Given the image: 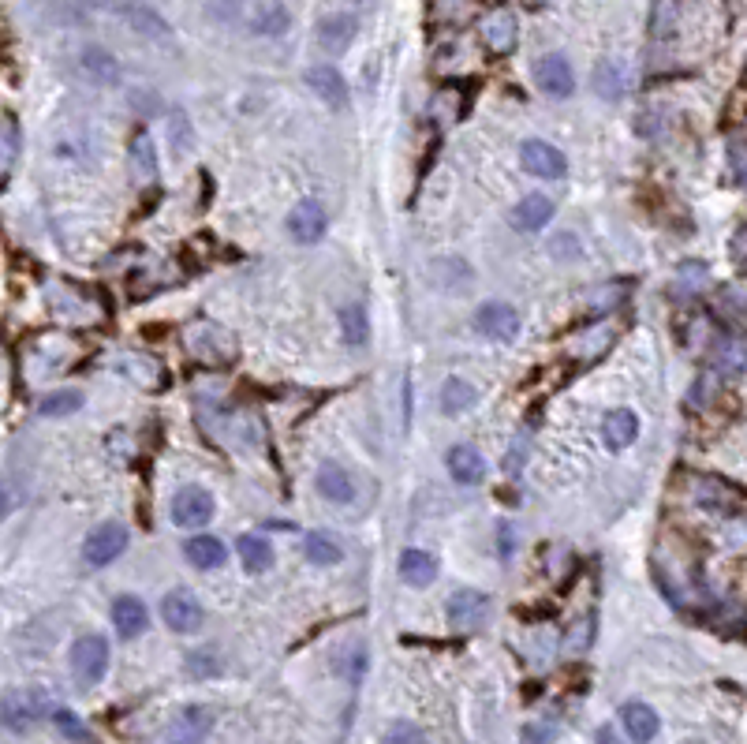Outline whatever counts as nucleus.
Segmentation results:
<instances>
[{"instance_id":"nucleus-1","label":"nucleus","mask_w":747,"mask_h":744,"mask_svg":"<svg viewBox=\"0 0 747 744\" xmlns=\"http://www.w3.org/2000/svg\"><path fill=\"white\" fill-rule=\"evenodd\" d=\"M71 673L83 688L98 685L101 677L109 673V640L90 632V636H79L75 647H71Z\"/></svg>"},{"instance_id":"nucleus-2","label":"nucleus","mask_w":747,"mask_h":744,"mask_svg":"<svg viewBox=\"0 0 747 744\" xmlns=\"http://www.w3.org/2000/svg\"><path fill=\"white\" fill-rule=\"evenodd\" d=\"M124 550H127V528L109 520V524H98V528L86 535L83 561L90 565V569H105V565H113Z\"/></svg>"},{"instance_id":"nucleus-3","label":"nucleus","mask_w":747,"mask_h":744,"mask_svg":"<svg viewBox=\"0 0 747 744\" xmlns=\"http://www.w3.org/2000/svg\"><path fill=\"white\" fill-rule=\"evenodd\" d=\"M475 333H482L486 341H512L520 333V311L501 300L482 303L475 311Z\"/></svg>"},{"instance_id":"nucleus-4","label":"nucleus","mask_w":747,"mask_h":744,"mask_svg":"<svg viewBox=\"0 0 747 744\" xmlns=\"http://www.w3.org/2000/svg\"><path fill=\"white\" fill-rule=\"evenodd\" d=\"M172 524L176 528H206L213 516V498L210 490L202 487H180L172 494Z\"/></svg>"},{"instance_id":"nucleus-5","label":"nucleus","mask_w":747,"mask_h":744,"mask_svg":"<svg viewBox=\"0 0 747 744\" xmlns=\"http://www.w3.org/2000/svg\"><path fill=\"white\" fill-rule=\"evenodd\" d=\"M161 617H165V625H169L172 632H198L202 629V606H198V599L187 591V587H176V591H169L165 599H161Z\"/></svg>"},{"instance_id":"nucleus-6","label":"nucleus","mask_w":747,"mask_h":744,"mask_svg":"<svg viewBox=\"0 0 747 744\" xmlns=\"http://www.w3.org/2000/svg\"><path fill=\"white\" fill-rule=\"evenodd\" d=\"M535 83L542 94H550V98H572V90H576V72H572V64L561 57V53H546V57L535 60Z\"/></svg>"},{"instance_id":"nucleus-7","label":"nucleus","mask_w":747,"mask_h":744,"mask_svg":"<svg viewBox=\"0 0 747 744\" xmlns=\"http://www.w3.org/2000/svg\"><path fill=\"white\" fill-rule=\"evenodd\" d=\"M520 165L531 172V176H542V180H561L564 172H568V161H564L561 150L550 143H542V139H527V143L520 146Z\"/></svg>"},{"instance_id":"nucleus-8","label":"nucleus","mask_w":747,"mask_h":744,"mask_svg":"<svg viewBox=\"0 0 747 744\" xmlns=\"http://www.w3.org/2000/svg\"><path fill=\"white\" fill-rule=\"evenodd\" d=\"M288 232L296 244H318L325 236V206L318 199H299L288 214Z\"/></svg>"},{"instance_id":"nucleus-9","label":"nucleus","mask_w":747,"mask_h":744,"mask_svg":"<svg viewBox=\"0 0 747 744\" xmlns=\"http://www.w3.org/2000/svg\"><path fill=\"white\" fill-rule=\"evenodd\" d=\"M479 34L494 53H512V49H516V38H520V23H516L512 8H494V12L482 15Z\"/></svg>"},{"instance_id":"nucleus-10","label":"nucleus","mask_w":747,"mask_h":744,"mask_svg":"<svg viewBox=\"0 0 747 744\" xmlns=\"http://www.w3.org/2000/svg\"><path fill=\"white\" fill-rule=\"evenodd\" d=\"M449 617H452V625H460V629H475V625H482V621L490 617V595H482L475 587L452 591Z\"/></svg>"},{"instance_id":"nucleus-11","label":"nucleus","mask_w":747,"mask_h":744,"mask_svg":"<svg viewBox=\"0 0 747 744\" xmlns=\"http://www.w3.org/2000/svg\"><path fill=\"white\" fill-rule=\"evenodd\" d=\"M45 696L42 692H23V696H8V703H4V726L15 733L30 730V726H38L45 718Z\"/></svg>"},{"instance_id":"nucleus-12","label":"nucleus","mask_w":747,"mask_h":744,"mask_svg":"<svg viewBox=\"0 0 747 744\" xmlns=\"http://www.w3.org/2000/svg\"><path fill=\"white\" fill-rule=\"evenodd\" d=\"M553 214H557V202H553L550 195H527V199L516 202V210H512V225H516L520 232H538V229L550 225Z\"/></svg>"},{"instance_id":"nucleus-13","label":"nucleus","mask_w":747,"mask_h":744,"mask_svg":"<svg viewBox=\"0 0 747 744\" xmlns=\"http://www.w3.org/2000/svg\"><path fill=\"white\" fill-rule=\"evenodd\" d=\"M113 625L124 640H135L146 632L150 625V614H146V602L135 599V595H116L113 599Z\"/></svg>"},{"instance_id":"nucleus-14","label":"nucleus","mask_w":747,"mask_h":744,"mask_svg":"<svg viewBox=\"0 0 747 744\" xmlns=\"http://www.w3.org/2000/svg\"><path fill=\"white\" fill-rule=\"evenodd\" d=\"M621 726L635 744H650L654 737H658V730H662V722H658V715H654V707H647V703H639V700L624 703L621 707Z\"/></svg>"},{"instance_id":"nucleus-15","label":"nucleus","mask_w":747,"mask_h":744,"mask_svg":"<svg viewBox=\"0 0 747 744\" xmlns=\"http://www.w3.org/2000/svg\"><path fill=\"white\" fill-rule=\"evenodd\" d=\"M307 83H311V90L329 105V109H344V105H348V83H344V75H340L337 68L318 64V68L307 72Z\"/></svg>"},{"instance_id":"nucleus-16","label":"nucleus","mask_w":747,"mask_h":744,"mask_svg":"<svg viewBox=\"0 0 747 744\" xmlns=\"http://www.w3.org/2000/svg\"><path fill=\"white\" fill-rule=\"evenodd\" d=\"M449 475L460 487H475L486 475V460L475 445H452L449 449Z\"/></svg>"},{"instance_id":"nucleus-17","label":"nucleus","mask_w":747,"mask_h":744,"mask_svg":"<svg viewBox=\"0 0 747 744\" xmlns=\"http://www.w3.org/2000/svg\"><path fill=\"white\" fill-rule=\"evenodd\" d=\"M710 363H714V371L725 374V378H736V374L747 371V341L744 337H718L714 341V352H710Z\"/></svg>"},{"instance_id":"nucleus-18","label":"nucleus","mask_w":747,"mask_h":744,"mask_svg":"<svg viewBox=\"0 0 747 744\" xmlns=\"http://www.w3.org/2000/svg\"><path fill=\"white\" fill-rule=\"evenodd\" d=\"M602 438H606V445L613 449V453L628 449V445L639 438V415H635L632 408H617V412H609L606 419H602Z\"/></svg>"},{"instance_id":"nucleus-19","label":"nucleus","mask_w":747,"mask_h":744,"mask_svg":"<svg viewBox=\"0 0 747 744\" xmlns=\"http://www.w3.org/2000/svg\"><path fill=\"white\" fill-rule=\"evenodd\" d=\"M314 487H318V494H322L325 501H333V505H348V501L355 498V479L348 475V468H340V464H325L322 472H318V479H314Z\"/></svg>"},{"instance_id":"nucleus-20","label":"nucleus","mask_w":747,"mask_h":744,"mask_svg":"<svg viewBox=\"0 0 747 744\" xmlns=\"http://www.w3.org/2000/svg\"><path fill=\"white\" fill-rule=\"evenodd\" d=\"M184 558L191 561L195 569L210 573V569H221V565H225L228 550H225V543H221L217 535H195V539H187Z\"/></svg>"},{"instance_id":"nucleus-21","label":"nucleus","mask_w":747,"mask_h":744,"mask_svg":"<svg viewBox=\"0 0 747 744\" xmlns=\"http://www.w3.org/2000/svg\"><path fill=\"white\" fill-rule=\"evenodd\" d=\"M79 64H83L86 79H94V83H101V86L120 83V60H116L109 49H101V45H86Z\"/></svg>"},{"instance_id":"nucleus-22","label":"nucleus","mask_w":747,"mask_h":744,"mask_svg":"<svg viewBox=\"0 0 747 744\" xmlns=\"http://www.w3.org/2000/svg\"><path fill=\"white\" fill-rule=\"evenodd\" d=\"M400 580L411 587H430L437 580V558L426 550H404L400 554Z\"/></svg>"},{"instance_id":"nucleus-23","label":"nucleus","mask_w":747,"mask_h":744,"mask_svg":"<svg viewBox=\"0 0 747 744\" xmlns=\"http://www.w3.org/2000/svg\"><path fill=\"white\" fill-rule=\"evenodd\" d=\"M355 38V19L352 15H325L322 23H318V45L322 49H329V53H344L348 45H352Z\"/></svg>"},{"instance_id":"nucleus-24","label":"nucleus","mask_w":747,"mask_h":744,"mask_svg":"<svg viewBox=\"0 0 747 744\" xmlns=\"http://www.w3.org/2000/svg\"><path fill=\"white\" fill-rule=\"evenodd\" d=\"M624 90H628L624 64H617V60H598V68H594V94L606 101H621Z\"/></svg>"},{"instance_id":"nucleus-25","label":"nucleus","mask_w":747,"mask_h":744,"mask_svg":"<svg viewBox=\"0 0 747 744\" xmlns=\"http://www.w3.org/2000/svg\"><path fill=\"white\" fill-rule=\"evenodd\" d=\"M677 30H680L677 0H654V4H650V38H654V42H673Z\"/></svg>"},{"instance_id":"nucleus-26","label":"nucleus","mask_w":747,"mask_h":744,"mask_svg":"<svg viewBox=\"0 0 747 744\" xmlns=\"http://www.w3.org/2000/svg\"><path fill=\"white\" fill-rule=\"evenodd\" d=\"M236 554H240L247 573H266L273 565V546L266 543V535H240L236 539Z\"/></svg>"},{"instance_id":"nucleus-27","label":"nucleus","mask_w":747,"mask_h":744,"mask_svg":"<svg viewBox=\"0 0 747 744\" xmlns=\"http://www.w3.org/2000/svg\"><path fill=\"white\" fill-rule=\"evenodd\" d=\"M120 15L127 19V27L146 34V38H169V23L146 4H120Z\"/></svg>"},{"instance_id":"nucleus-28","label":"nucleus","mask_w":747,"mask_h":744,"mask_svg":"<svg viewBox=\"0 0 747 744\" xmlns=\"http://www.w3.org/2000/svg\"><path fill=\"white\" fill-rule=\"evenodd\" d=\"M475 386L467 382V378H449L445 386H441V408L449 415H460V412H467L471 404H475Z\"/></svg>"},{"instance_id":"nucleus-29","label":"nucleus","mask_w":747,"mask_h":744,"mask_svg":"<svg viewBox=\"0 0 747 744\" xmlns=\"http://www.w3.org/2000/svg\"><path fill=\"white\" fill-rule=\"evenodd\" d=\"M303 550H307V558H311L314 565H340V561H344L340 543L333 539V535H325V531H311L307 543H303Z\"/></svg>"},{"instance_id":"nucleus-30","label":"nucleus","mask_w":747,"mask_h":744,"mask_svg":"<svg viewBox=\"0 0 747 744\" xmlns=\"http://www.w3.org/2000/svg\"><path fill=\"white\" fill-rule=\"evenodd\" d=\"M699 505L714 509V513H733L736 490H729L721 479H699Z\"/></svg>"},{"instance_id":"nucleus-31","label":"nucleus","mask_w":747,"mask_h":744,"mask_svg":"<svg viewBox=\"0 0 747 744\" xmlns=\"http://www.w3.org/2000/svg\"><path fill=\"white\" fill-rule=\"evenodd\" d=\"M38 408H42L45 419H64V415H75L83 408V393L79 389H57V393L42 397Z\"/></svg>"},{"instance_id":"nucleus-32","label":"nucleus","mask_w":747,"mask_h":744,"mask_svg":"<svg viewBox=\"0 0 747 744\" xmlns=\"http://www.w3.org/2000/svg\"><path fill=\"white\" fill-rule=\"evenodd\" d=\"M340 330H344V341L355 344V348H363V344L370 341V318L363 307H344L340 311Z\"/></svg>"},{"instance_id":"nucleus-33","label":"nucleus","mask_w":747,"mask_h":744,"mask_svg":"<svg viewBox=\"0 0 747 744\" xmlns=\"http://www.w3.org/2000/svg\"><path fill=\"white\" fill-rule=\"evenodd\" d=\"M131 165H135V172H139L142 180H154L157 150H154V139H150V135H135V143H131Z\"/></svg>"},{"instance_id":"nucleus-34","label":"nucleus","mask_w":747,"mask_h":744,"mask_svg":"<svg viewBox=\"0 0 747 744\" xmlns=\"http://www.w3.org/2000/svg\"><path fill=\"white\" fill-rule=\"evenodd\" d=\"M254 30H258V34H269V38L284 34V30H288V8H284V4H269V8H262Z\"/></svg>"},{"instance_id":"nucleus-35","label":"nucleus","mask_w":747,"mask_h":744,"mask_svg":"<svg viewBox=\"0 0 747 744\" xmlns=\"http://www.w3.org/2000/svg\"><path fill=\"white\" fill-rule=\"evenodd\" d=\"M53 726H57L68 741H79V744L90 741V730H86V722L75 715V711H64V707H57V711H53Z\"/></svg>"},{"instance_id":"nucleus-36","label":"nucleus","mask_w":747,"mask_h":744,"mask_svg":"<svg viewBox=\"0 0 747 744\" xmlns=\"http://www.w3.org/2000/svg\"><path fill=\"white\" fill-rule=\"evenodd\" d=\"M527 453H531V438H527V430H520V434L512 438V445H508V453H505V472L512 475V479L523 472V464H527Z\"/></svg>"},{"instance_id":"nucleus-37","label":"nucleus","mask_w":747,"mask_h":744,"mask_svg":"<svg viewBox=\"0 0 747 744\" xmlns=\"http://www.w3.org/2000/svg\"><path fill=\"white\" fill-rule=\"evenodd\" d=\"M385 744H430L426 741V733L415 726V722H393L389 730H385V737H381Z\"/></svg>"},{"instance_id":"nucleus-38","label":"nucleus","mask_w":747,"mask_h":744,"mask_svg":"<svg viewBox=\"0 0 747 744\" xmlns=\"http://www.w3.org/2000/svg\"><path fill=\"white\" fill-rule=\"evenodd\" d=\"M557 741V722H550V718H538V722H531L527 730H523L520 744H553Z\"/></svg>"},{"instance_id":"nucleus-39","label":"nucleus","mask_w":747,"mask_h":744,"mask_svg":"<svg viewBox=\"0 0 747 744\" xmlns=\"http://www.w3.org/2000/svg\"><path fill=\"white\" fill-rule=\"evenodd\" d=\"M15 154H19V120L12 113H4V169L15 165Z\"/></svg>"},{"instance_id":"nucleus-40","label":"nucleus","mask_w":747,"mask_h":744,"mask_svg":"<svg viewBox=\"0 0 747 744\" xmlns=\"http://www.w3.org/2000/svg\"><path fill=\"white\" fill-rule=\"evenodd\" d=\"M729 161H733L736 180H747V143H740V139H736V143L729 146Z\"/></svg>"},{"instance_id":"nucleus-41","label":"nucleus","mask_w":747,"mask_h":744,"mask_svg":"<svg viewBox=\"0 0 747 744\" xmlns=\"http://www.w3.org/2000/svg\"><path fill=\"white\" fill-rule=\"evenodd\" d=\"M729 251H733L736 262H744V258H747V225L733 236V244H729Z\"/></svg>"},{"instance_id":"nucleus-42","label":"nucleus","mask_w":747,"mask_h":744,"mask_svg":"<svg viewBox=\"0 0 747 744\" xmlns=\"http://www.w3.org/2000/svg\"><path fill=\"white\" fill-rule=\"evenodd\" d=\"M497 546H501V554H505V558H512L516 539H512V528H508V524H501V539H497Z\"/></svg>"},{"instance_id":"nucleus-43","label":"nucleus","mask_w":747,"mask_h":744,"mask_svg":"<svg viewBox=\"0 0 747 744\" xmlns=\"http://www.w3.org/2000/svg\"><path fill=\"white\" fill-rule=\"evenodd\" d=\"M594 741H598V744H621V741H617V733L609 730V726H602V730L594 733Z\"/></svg>"},{"instance_id":"nucleus-44","label":"nucleus","mask_w":747,"mask_h":744,"mask_svg":"<svg viewBox=\"0 0 747 744\" xmlns=\"http://www.w3.org/2000/svg\"><path fill=\"white\" fill-rule=\"evenodd\" d=\"M169 744H195L191 737H176V741H169Z\"/></svg>"},{"instance_id":"nucleus-45","label":"nucleus","mask_w":747,"mask_h":744,"mask_svg":"<svg viewBox=\"0 0 747 744\" xmlns=\"http://www.w3.org/2000/svg\"><path fill=\"white\" fill-rule=\"evenodd\" d=\"M527 4H535V8H542V4H550V0H527Z\"/></svg>"}]
</instances>
